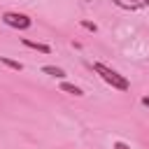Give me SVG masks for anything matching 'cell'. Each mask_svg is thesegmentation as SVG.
Here are the masks:
<instances>
[{"mask_svg":"<svg viewBox=\"0 0 149 149\" xmlns=\"http://www.w3.org/2000/svg\"><path fill=\"white\" fill-rule=\"evenodd\" d=\"M93 72H98L112 88H119V91H128L130 88V84H128V79L123 77V74H119L116 70H112V68H107L105 63H93Z\"/></svg>","mask_w":149,"mask_h":149,"instance_id":"cell-1","label":"cell"},{"mask_svg":"<svg viewBox=\"0 0 149 149\" xmlns=\"http://www.w3.org/2000/svg\"><path fill=\"white\" fill-rule=\"evenodd\" d=\"M2 21L9 28H16V30H28L33 26V19L26 16V14H19V12H5L2 14Z\"/></svg>","mask_w":149,"mask_h":149,"instance_id":"cell-2","label":"cell"},{"mask_svg":"<svg viewBox=\"0 0 149 149\" xmlns=\"http://www.w3.org/2000/svg\"><path fill=\"white\" fill-rule=\"evenodd\" d=\"M21 42H23V47H28V49H35V51H42V54H51V47H49V44H42V42L28 40V37H23Z\"/></svg>","mask_w":149,"mask_h":149,"instance_id":"cell-3","label":"cell"},{"mask_svg":"<svg viewBox=\"0 0 149 149\" xmlns=\"http://www.w3.org/2000/svg\"><path fill=\"white\" fill-rule=\"evenodd\" d=\"M42 72L49 74V77H56V79H63V77H65V70H61V68H56V65H44Z\"/></svg>","mask_w":149,"mask_h":149,"instance_id":"cell-4","label":"cell"},{"mask_svg":"<svg viewBox=\"0 0 149 149\" xmlns=\"http://www.w3.org/2000/svg\"><path fill=\"white\" fill-rule=\"evenodd\" d=\"M112 2H114L116 7H121V9H126V12H135V9H140L135 0H112Z\"/></svg>","mask_w":149,"mask_h":149,"instance_id":"cell-5","label":"cell"},{"mask_svg":"<svg viewBox=\"0 0 149 149\" xmlns=\"http://www.w3.org/2000/svg\"><path fill=\"white\" fill-rule=\"evenodd\" d=\"M61 91H65V93H70V95H77V98H79V95H84V91H81L79 86L68 84V81H63V84H61Z\"/></svg>","mask_w":149,"mask_h":149,"instance_id":"cell-6","label":"cell"},{"mask_svg":"<svg viewBox=\"0 0 149 149\" xmlns=\"http://www.w3.org/2000/svg\"><path fill=\"white\" fill-rule=\"evenodd\" d=\"M0 63H2V65H7L9 70H16V72H21V70H23V63L12 61V58H7V56H0Z\"/></svg>","mask_w":149,"mask_h":149,"instance_id":"cell-7","label":"cell"},{"mask_svg":"<svg viewBox=\"0 0 149 149\" xmlns=\"http://www.w3.org/2000/svg\"><path fill=\"white\" fill-rule=\"evenodd\" d=\"M79 26H81L84 30H91V33H95V30H98V26H95L93 21H86V19H81V21H79Z\"/></svg>","mask_w":149,"mask_h":149,"instance_id":"cell-8","label":"cell"},{"mask_svg":"<svg viewBox=\"0 0 149 149\" xmlns=\"http://www.w3.org/2000/svg\"><path fill=\"white\" fill-rule=\"evenodd\" d=\"M112 149H130V147H128V144H126V142H121V140H116V142H114V147H112Z\"/></svg>","mask_w":149,"mask_h":149,"instance_id":"cell-9","label":"cell"},{"mask_svg":"<svg viewBox=\"0 0 149 149\" xmlns=\"http://www.w3.org/2000/svg\"><path fill=\"white\" fill-rule=\"evenodd\" d=\"M137 2V7H149V0H135Z\"/></svg>","mask_w":149,"mask_h":149,"instance_id":"cell-10","label":"cell"},{"mask_svg":"<svg viewBox=\"0 0 149 149\" xmlns=\"http://www.w3.org/2000/svg\"><path fill=\"white\" fill-rule=\"evenodd\" d=\"M142 105H144V107H149V95H144V98H142Z\"/></svg>","mask_w":149,"mask_h":149,"instance_id":"cell-11","label":"cell"}]
</instances>
